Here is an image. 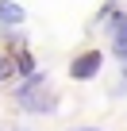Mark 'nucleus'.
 I'll return each mask as SVG.
<instances>
[{
  "label": "nucleus",
  "mask_w": 127,
  "mask_h": 131,
  "mask_svg": "<svg viewBox=\"0 0 127 131\" xmlns=\"http://www.w3.org/2000/svg\"><path fill=\"white\" fill-rule=\"evenodd\" d=\"M100 66H104V54L100 50H81L73 62H70V77L73 81H93L100 73Z\"/></svg>",
  "instance_id": "2"
},
{
  "label": "nucleus",
  "mask_w": 127,
  "mask_h": 131,
  "mask_svg": "<svg viewBox=\"0 0 127 131\" xmlns=\"http://www.w3.org/2000/svg\"><path fill=\"white\" fill-rule=\"evenodd\" d=\"M12 73H16V62H12L8 54H0V85H4V81H12Z\"/></svg>",
  "instance_id": "6"
},
{
  "label": "nucleus",
  "mask_w": 127,
  "mask_h": 131,
  "mask_svg": "<svg viewBox=\"0 0 127 131\" xmlns=\"http://www.w3.org/2000/svg\"><path fill=\"white\" fill-rule=\"evenodd\" d=\"M12 62H16V73H35V58H31V50H27V46H19Z\"/></svg>",
  "instance_id": "5"
},
{
  "label": "nucleus",
  "mask_w": 127,
  "mask_h": 131,
  "mask_svg": "<svg viewBox=\"0 0 127 131\" xmlns=\"http://www.w3.org/2000/svg\"><path fill=\"white\" fill-rule=\"evenodd\" d=\"M77 131H100V127H77Z\"/></svg>",
  "instance_id": "7"
},
{
  "label": "nucleus",
  "mask_w": 127,
  "mask_h": 131,
  "mask_svg": "<svg viewBox=\"0 0 127 131\" xmlns=\"http://www.w3.org/2000/svg\"><path fill=\"white\" fill-rule=\"evenodd\" d=\"M27 23V8L16 0H0V27H23Z\"/></svg>",
  "instance_id": "3"
},
{
  "label": "nucleus",
  "mask_w": 127,
  "mask_h": 131,
  "mask_svg": "<svg viewBox=\"0 0 127 131\" xmlns=\"http://www.w3.org/2000/svg\"><path fill=\"white\" fill-rule=\"evenodd\" d=\"M58 96L46 89V73L35 70V73H23V81L16 85V108H23L27 116H46L54 112Z\"/></svg>",
  "instance_id": "1"
},
{
  "label": "nucleus",
  "mask_w": 127,
  "mask_h": 131,
  "mask_svg": "<svg viewBox=\"0 0 127 131\" xmlns=\"http://www.w3.org/2000/svg\"><path fill=\"white\" fill-rule=\"evenodd\" d=\"M112 50H116V58H123L127 62V12L119 16V23L112 27Z\"/></svg>",
  "instance_id": "4"
}]
</instances>
